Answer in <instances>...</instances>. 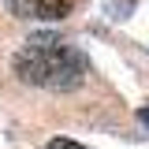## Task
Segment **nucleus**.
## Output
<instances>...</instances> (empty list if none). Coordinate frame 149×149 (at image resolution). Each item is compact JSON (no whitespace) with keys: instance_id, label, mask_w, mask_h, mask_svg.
Masks as SVG:
<instances>
[{"instance_id":"2","label":"nucleus","mask_w":149,"mask_h":149,"mask_svg":"<svg viewBox=\"0 0 149 149\" xmlns=\"http://www.w3.org/2000/svg\"><path fill=\"white\" fill-rule=\"evenodd\" d=\"M8 8L19 19H67L74 0H8Z\"/></svg>"},{"instance_id":"4","label":"nucleus","mask_w":149,"mask_h":149,"mask_svg":"<svg viewBox=\"0 0 149 149\" xmlns=\"http://www.w3.org/2000/svg\"><path fill=\"white\" fill-rule=\"evenodd\" d=\"M138 123H142V127H149V104H146V108H138Z\"/></svg>"},{"instance_id":"1","label":"nucleus","mask_w":149,"mask_h":149,"mask_svg":"<svg viewBox=\"0 0 149 149\" xmlns=\"http://www.w3.org/2000/svg\"><path fill=\"white\" fill-rule=\"evenodd\" d=\"M15 74L41 90H74L86 78V56L60 34H30L15 52Z\"/></svg>"},{"instance_id":"3","label":"nucleus","mask_w":149,"mask_h":149,"mask_svg":"<svg viewBox=\"0 0 149 149\" xmlns=\"http://www.w3.org/2000/svg\"><path fill=\"white\" fill-rule=\"evenodd\" d=\"M45 149H86V146H78V142H71V138H52Z\"/></svg>"}]
</instances>
